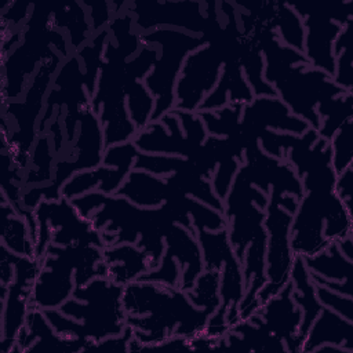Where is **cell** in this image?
<instances>
[{
    "label": "cell",
    "instance_id": "obj_1",
    "mask_svg": "<svg viewBox=\"0 0 353 353\" xmlns=\"http://www.w3.org/2000/svg\"><path fill=\"white\" fill-rule=\"evenodd\" d=\"M123 306L125 324L141 347L172 336L192 338L201 334L210 317L205 309L190 302L186 291L156 281L135 280L124 285Z\"/></svg>",
    "mask_w": 353,
    "mask_h": 353
},
{
    "label": "cell",
    "instance_id": "obj_2",
    "mask_svg": "<svg viewBox=\"0 0 353 353\" xmlns=\"http://www.w3.org/2000/svg\"><path fill=\"white\" fill-rule=\"evenodd\" d=\"M123 288L108 277H95L76 287L59 309L43 310L55 332L99 342L125 328Z\"/></svg>",
    "mask_w": 353,
    "mask_h": 353
},
{
    "label": "cell",
    "instance_id": "obj_3",
    "mask_svg": "<svg viewBox=\"0 0 353 353\" xmlns=\"http://www.w3.org/2000/svg\"><path fill=\"white\" fill-rule=\"evenodd\" d=\"M63 58L52 51L30 79L22 98L1 103V146L7 148L14 164L26 171L30 152L39 137V121L43 116L46 98Z\"/></svg>",
    "mask_w": 353,
    "mask_h": 353
},
{
    "label": "cell",
    "instance_id": "obj_4",
    "mask_svg": "<svg viewBox=\"0 0 353 353\" xmlns=\"http://www.w3.org/2000/svg\"><path fill=\"white\" fill-rule=\"evenodd\" d=\"M347 236H353V215L349 214L335 190L305 192L298 201L290 228L294 255H316L331 243Z\"/></svg>",
    "mask_w": 353,
    "mask_h": 353
},
{
    "label": "cell",
    "instance_id": "obj_5",
    "mask_svg": "<svg viewBox=\"0 0 353 353\" xmlns=\"http://www.w3.org/2000/svg\"><path fill=\"white\" fill-rule=\"evenodd\" d=\"M142 46L157 48V59L143 79L145 87L154 98V110L150 121L160 120L175 106V85L186 57L207 44L201 36H194L183 30L159 28L141 33Z\"/></svg>",
    "mask_w": 353,
    "mask_h": 353
},
{
    "label": "cell",
    "instance_id": "obj_6",
    "mask_svg": "<svg viewBox=\"0 0 353 353\" xmlns=\"http://www.w3.org/2000/svg\"><path fill=\"white\" fill-rule=\"evenodd\" d=\"M269 84L291 113L316 131L320 127L317 105L346 92L334 83L328 73L312 68L310 63L290 66L276 74Z\"/></svg>",
    "mask_w": 353,
    "mask_h": 353
},
{
    "label": "cell",
    "instance_id": "obj_7",
    "mask_svg": "<svg viewBox=\"0 0 353 353\" xmlns=\"http://www.w3.org/2000/svg\"><path fill=\"white\" fill-rule=\"evenodd\" d=\"M125 10L132 14L139 33L171 28L203 36L222 25L219 3L215 1H127Z\"/></svg>",
    "mask_w": 353,
    "mask_h": 353
},
{
    "label": "cell",
    "instance_id": "obj_8",
    "mask_svg": "<svg viewBox=\"0 0 353 353\" xmlns=\"http://www.w3.org/2000/svg\"><path fill=\"white\" fill-rule=\"evenodd\" d=\"M37 221V241L34 258L41 259L50 243L55 245L91 244L105 248L101 233L90 219L83 218L70 200H43L34 210Z\"/></svg>",
    "mask_w": 353,
    "mask_h": 353
},
{
    "label": "cell",
    "instance_id": "obj_9",
    "mask_svg": "<svg viewBox=\"0 0 353 353\" xmlns=\"http://www.w3.org/2000/svg\"><path fill=\"white\" fill-rule=\"evenodd\" d=\"M291 222L292 214L283 210L279 205L277 199L273 194H269V201L265 208L263 221L266 230V283L256 295L259 306L272 296H274L290 281V274L295 259V255L290 244Z\"/></svg>",
    "mask_w": 353,
    "mask_h": 353
},
{
    "label": "cell",
    "instance_id": "obj_10",
    "mask_svg": "<svg viewBox=\"0 0 353 353\" xmlns=\"http://www.w3.org/2000/svg\"><path fill=\"white\" fill-rule=\"evenodd\" d=\"M14 280L8 285L1 306V353H10L30 310V295L40 270V261L34 256H21L12 252Z\"/></svg>",
    "mask_w": 353,
    "mask_h": 353
},
{
    "label": "cell",
    "instance_id": "obj_11",
    "mask_svg": "<svg viewBox=\"0 0 353 353\" xmlns=\"http://www.w3.org/2000/svg\"><path fill=\"white\" fill-rule=\"evenodd\" d=\"M240 170L247 179L266 194H291L298 200L303 196L302 182L287 160L266 154L258 139H251L244 148V163Z\"/></svg>",
    "mask_w": 353,
    "mask_h": 353
},
{
    "label": "cell",
    "instance_id": "obj_12",
    "mask_svg": "<svg viewBox=\"0 0 353 353\" xmlns=\"http://www.w3.org/2000/svg\"><path fill=\"white\" fill-rule=\"evenodd\" d=\"M309 128V124L291 113L279 97H254L250 103L243 106L240 132L247 143L251 139H258L262 130L302 135Z\"/></svg>",
    "mask_w": 353,
    "mask_h": 353
},
{
    "label": "cell",
    "instance_id": "obj_13",
    "mask_svg": "<svg viewBox=\"0 0 353 353\" xmlns=\"http://www.w3.org/2000/svg\"><path fill=\"white\" fill-rule=\"evenodd\" d=\"M95 343L87 338L59 335L41 309H30L10 353H77L92 350Z\"/></svg>",
    "mask_w": 353,
    "mask_h": 353
},
{
    "label": "cell",
    "instance_id": "obj_14",
    "mask_svg": "<svg viewBox=\"0 0 353 353\" xmlns=\"http://www.w3.org/2000/svg\"><path fill=\"white\" fill-rule=\"evenodd\" d=\"M142 153L193 157L204 143L188 137L174 110L165 113L157 121H150L143 130L138 131L132 139Z\"/></svg>",
    "mask_w": 353,
    "mask_h": 353
},
{
    "label": "cell",
    "instance_id": "obj_15",
    "mask_svg": "<svg viewBox=\"0 0 353 353\" xmlns=\"http://www.w3.org/2000/svg\"><path fill=\"white\" fill-rule=\"evenodd\" d=\"M240 40L226 54L219 81L216 83L215 88L203 99L196 112L218 110L233 102L245 105L254 99V92L248 85L240 65Z\"/></svg>",
    "mask_w": 353,
    "mask_h": 353
},
{
    "label": "cell",
    "instance_id": "obj_16",
    "mask_svg": "<svg viewBox=\"0 0 353 353\" xmlns=\"http://www.w3.org/2000/svg\"><path fill=\"white\" fill-rule=\"evenodd\" d=\"M309 270V276L316 285H323L338 294L352 296L353 261L347 259L339 250L338 243H331L324 251L302 256Z\"/></svg>",
    "mask_w": 353,
    "mask_h": 353
},
{
    "label": "cell",
    "instance_id": "obj_17",
    "mask_svg": "<svg viewBox=\"0 0 353 353\" xmlns=\"http://www.w3.org/2000/svg\"><path fill=\"white\" fill-rule=\"evenodd\" d=\"M291 280L270 299L259 306L255 312L263 321L265 327L277 338H280L287 347V352L292 353L294 339L298 332L302 310L292 298Z\"/></svg>",
    "mask_w": 353,
    "mask_h": 353
},
{
    "label": "cell",
    "instance_id": "obj_18",
    "mask_svg": "<svg viewBox=\"0 0 353 353\" xmlns=\"http://www.w3.org/2000/svg\"><path fill=\"white\" fill-rule=\"evenodd\" d=\"M303 55L312 68L320 69L332 77L335 73L332 43L343 26L324 14H307L303 18Z\"/></svg>",
    "mask_w": 353,
    "mask_h": 353
},
{
    "label": "cell",
    "instance_id": "obj_19",
    "mask_svg": "<svg viewBox=\"0 0 353 353\" xmlns=\"http://www.w3.org/2000/svg\"><path fill=\"white\" fill-rule=\"evenodd\" d=\"M164 252L174 256L181 269L179 288L189 291L194 285L196 279L204 270L201 248L197 241L196 233H192L186 228L174 223L167 230Z\"/></svg>",
    "mask_w": 353,
    "mask_h": 353
},
{
    "label": "cell",
    "instance_id": "obj_20",
    "mask_svg": "<svg viewBox=\"0 0 353 353\" xmlns=\"http://www.w3.org/2000/svg\"><path fill=\"white\" fill-rule=\"evenodd\" d=\"M290 280L294 287L292 298H294L295 303L302 310V319H301V324H299L298 332L294 339L292 353H296V352L301 353L302 343L307 335V331H309L312 323L314 321V319L319 316L323 305L317 299L316 285L309 276V270L305 265L303 258L299 255H295Z\"/></svg>",
    "mask_w": 353,
    "mask_h": 353
},
{
    "label": "cell",
    "instance_id": "obj_21",
    "mask_svg": "<svg viewBox=\"0 0 353 353\" xmlns=\"http://www.w3.org/2000/svg\"><path fill=\"white\" fill-rule=\"evenodd\" d=\"M178 190L170 186L164 176L132 168L114 196H120L142 208H157Z\"/></svg>",
    "mask_w": 353,
    "mask_h": 353
},
{
    "label": "cell",
    "instance_id": "obj_22",
    "mask_svg": "<svg viewBox=\"0 0 353 353\" xmlns=\"http://www.w3.org/2000/svg\"><path fill=\"white\" fill-rule=\"evenodd\" d=\"M336 345L353 352V323L345 320L334 310L323 306L312 323L302 343L301 353L316 352L321 345Z\"/></svg>",
    "mask_w": 353,
    "mask_h": 353
},
{
    "label": "cell",
    "instance_id": "obj_23",
    "mask_svg": "<svg viewBox=\"0 0 353 353\" xmlns=\"http://www.w3.org/2000/svg\"><path fill=\"white\" fill-rule=\"evenodd\" d=\"M103 263L106 266V277L121 287L138 280L150 270L146 254L137 244L131 243L105 247Z\"/></svg>",
    "mask_w": 353,
    "mask_h": 353
},
{
    "label": "cell",
    "instance_id": "obj_24",
    "mask_svg": "<svg viewBox=\"0 0 353 353\" xmlns=\"http://www.w3.org/2000/svg\"><path fill=\"white\" fill-rule=\"evenodd\" d=\"M51 23L66 34L73 52L87 44L94 36L88 11L83 1H73L68 6L54 7Z\"/></svg>",
    "mask_w": 353,
    "mask_h": 353
},
{
    "label": "cell",
    "instance_id": "obj_25",
    "mask_svg": "<svg viewBox=\"0 0 353 353\" xmlns=\"http://www.w3.org/2000/svg\"><path fill=\"white\" fill-rule=\"evenodd\" d=\"M1 211V244L21 256H34L36 245L32 240L29 226L10 201L0 194Z\"/></svg>",
    "mask_w": 353,
    "mask_h": 353
},
{
    "label": "cell",
    "instance_id": "obj_26",
    "mask_svg": "<svg viewBox=\"0 0 353 353\" xmlns=\"http://www.w3.org/2000/svg\"><path fill=\"white\" fill-rule=\"evenodd\" d=\"M240 65L243 74L254 92V97H277L274 88L263 79L265 62L262 48L258 39L252 34H241Z\"/></svg>",
    "mask_w": 353,
    "mask_h": 353
},
{
    "label": "cell",
    "instance_id": "obj_27",
    "mask_svg": "<svg viewBox=\"0 0 353 353\" xmlns=\"http://www.w3.org/2000/svg\"><path fill=\"white\" fill-rule=\"evenodd\" d=\"M57 159L51 135L48 132L39 134L30 152L29 165L23 174V189L51 183Z\"/></svg>",
    "mask_w": 353,
    "mask_h": 353
},
{
    "label": "cell",
    "instance_id": "obj_28",
    "mask_svg": "<svg viewBox=\"0 0 353 353\" xmlns=\"http://www.w3.org/2000/svg\"><path fill=\"white\" fill-rule=\"evenodd\" d=\"M125 101L127 109L137 131L143 130L152 120L154 98L145 87L143 80L125 70Z\"/></svg>",
    "mask_w": 353,
    "mask_h": 353
},
{
    "label": "cell",
    "instance_id": "obj_29",
    "mask_svg": "<svg viewBox=\"0 0 353 353\" xmlns=\"http://www.w3.org/2000/svg\"><path fill=\"white\" fill-rule=\"evenodd\" d=\"M317 113L320 116V127L317 134L320 138L330 141L336 130L347 119L353 117V92H345L319 103Z\"/></svg>",
    "mask_w": 353,
    "mask_h": 353
},
{
    "label": "cell",
    "instance_id": "obj_30",
    "mask_svg": "<svg viewBox=\"0 0 353 353\" xmlns=\"http://www.w3.org/2000/svg\"><path fill=\"white\" fill-rule=\"evenodd\" d=\"M274 30L279 40L291 48L303 52L305 25L303 19L292 10L290 3L276 1Z\"/></svg>",
    "mask_w": 353,
    "mask_h": 353
},
{
    "label": "cell",
    "instance_id": "obj_31",
    "mask_svg": "<svg viewBox=\"0 0 353 353\" xmlns=\"http://www.w3.org/2000/svg\"><path fill=\"white\" fill-rule=\"evenodd\" d=\"M221 270H203L200 276L196 279L192 290L186 291L188 298L197 307L205 309L210 316L221 305Z\"/></svg>",
    "mask_w": 353,
    "mask_h": 353
},
{
    "label": "cell",
    "instance_id": "obj_32",
    "mask_svg": "<svg viewBox=\"0 0 353 353\" xmlns=\"http://www.w3.org/2000/svg\"><path fill=\"white\" fill-rule=\"evenodd\" d=\"M243 103L233 102L212 112H197L203 120L208 135L229 137L234 135L240 130V119L243 112Z\"/></svg>",
    "mask_w": 353,
    "mask_h": 353
},
{
    "label": "cell",
    "instance_id": "obj_33",
    "mask_svg": "<svg viewBox=\"0 0 353 353\" xmlns=\"http://www.w3.org/2000/svg\"><path fill=\"white\" fill-rule=\"evenodd\" d=\"M331 163L335 174L353 164V117L347 119L331 137Z\"/></svg>",
    "mask_w": 353,
    "mask_h": 353
},
{
    "label": "cell",
    "instance_id": "obj_34",
    "mask_svg": "<svg viewBox=\"0 0 353 353\" xmlns=\"http://www.w3.org/2000/svg\"><path fill=\"white\" fill-rule=\"evenodd\" d=\"M183 205L196 230L204 229L210 232H218L228 228V222L223 212H219L190 196L183 197Z\"/></svg>",
    "mask_w": 353,
    "mask_h": 353
},
{
    "label": "cell",
    "instance_id": "obj_35",
    "mask_svg": "<svg viewBox=\"0 0 353 353\" xmlns=\"http://www.w3.org/2000/svg\"><path fill=\"white\" fill-rule=\"evenodd\" d=\"M189 164V160L181 156L153 154L139 152L134 161V168L143 170L157 176H167L176 171H181Z\"/></svg>",
    "mask_w": 353,
    "mask_h": 353
},
{
    "label": "cell",
    "instance_id": "obj_36",
    "mask_svg": "<svg viewBox=\"0 0 353 353\" xmlns=\"http://www.w3.org/2000/svg\"><path fill=\"white\" fill-rule=\"evenodd\" d=\"M241 164H243V161H240L239 159H234V157L223 160L216 164V168L211 176V185H212L215 194L222 201H225V199L230 190L232 182L234 179V175L237 174Z\"/></svg>",
    "mask_w": 353,
    "mask_h": 353
},
{
    "label": "cell",
    "instance_id": "obj_37",
    "mask_svg": "<svg viewBox=\"0 0 353 353\" xmlns=\"http://www.w3.org/2000/svg\"><path fill=\"white\" fill-rule=\"evenodd\" d=\"M138 280L141 281H156L171 287H179L181 269L174 256L164 252L159 266L153 270L143 273Z\"/></svg>",
    "mask_w": 353,
    "mask_h": 353
},
{
    "label": "cell",
    "instance_id": "obj_38",
    "mask_svg": "<svg viewBox=\"0 0 353 353\" xmlns=\"http://www.w3.org/2000/svg\"><path fill=\"white\" fill-rule=\"evenodd\" d=\"M316 294H317V299L323 306L334 310L335 313L342 316L345 320L353 323V298L352 296L338 294L323 285H316Z\"/></svg>",
    "mask_w": 353,
    "mask_h": 353
},
{
    "label": "cell",
    "instance_id": "obj_39",
    "mask_svg": "<svg viewBox=\"0 0 353 353\" xmlns=\"http://www.w3.org/2000/svg\"><path fill=\"white\" fill-rule=\"evenodd\" d=\"M33 4L22 1H8L1 7V32L22 29L26 23Z\"/></svg>",
    "mask_w": 353,
    "mask_h": 353
},
{
    "label": "cell",
    "instance_id": "obj_40",
    "mask_svg": "<svg viewBox=\"0 0 353 353\" xmlns=\"http://www.w3.org/2000/svg\"><path fill=\"white\" fill-rule=\"evenodd\" d=\"M332 80L346 92H353V57L350 55V46L335 58V73Z\"/></svg>",
    "mask_w": 353,
    "mask_h": 353
},
{
    "label": "cell",
    "instance_id": "obj_41",
    "mask_svg": "<svg viewBox=\"0 0 353 353\" xmlns=\"http://www.w3.org/2000/svg\"><path fill=\"white\" fill-rule=\"evenodd\" d=\"M83 4L88 10V18H90L92 34H97L109 26L110 21L114 17L110 1H102V0L83 1Z\"/></svg>",
    "mask_w": 353,
    "mask_h": 353
},
{
    "label": "cell",
    "instance_id": "obj_42",
    "mask_svg": "<svg viewBox=\"0 0 353 353\" xmlns=\"http://www.w3.org/2000/svg\"><path fill=\"white\" fill-rule=\"evenodd\" d=\"M335 193L349 214L353 215V164L336 175Z\"/></svg>",
    "mask_w": 353,
    "mask_h": 353
},
{
    "label": "cell",
    "instance_id": "obj_43",
    "mask_svg": "<svg viewBox=\"0 0 353 353\" xmlns=\"http://www.w3.org/2000/svg\"><path fill=\"white\" fill-rule=\"evenodd\" d=\"M134 338L132 330L125 325L124 331L119 335L108 336L94 345L92 349H101V350H119V352H128V345L131 339Z\"/></svg>",
    "mask_w": 353,
    "mask_h": 353
},
{
    "label": "cell",
    "instance_id": "obj_44",
    "mask_svg": "<svg viewBox=\"0 0 353 353\" xmlns=\"http://www.w3.org/2000/svg\"><path fill=\"white\" fill-rule=\"evenodd\" d=\"M339 245L341 252L347 258L353 261V236H347L339 241H336Z\"/></svg>",
    "mask_w": 353,
    "mask_h": 353
}]
</instances>
